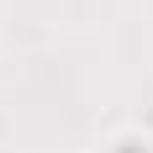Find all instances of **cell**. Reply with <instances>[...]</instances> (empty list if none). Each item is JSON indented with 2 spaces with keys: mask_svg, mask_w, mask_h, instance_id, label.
Segmentation results:
<instances>
[{
  "mask_svg": "<svg viewBox=\"0 0 153 153\" xmlns=\"http://www.w3.org/2000/svg\"><path fill=\"white\" fill-rule=\"evenodd\" d=\"M111 153H148V143H116Z\"/></svg>",
  "mask_w": 153,
  "mask_h": 153,
  "instance_id": "cell-1",
  "label": "cell"
}]
</instances>
